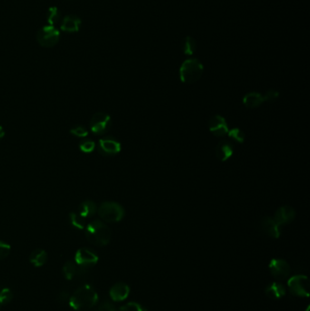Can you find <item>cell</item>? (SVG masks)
I'll use <instances>...</instances> for the list:
<instances>
[{
  "label": "cell",
  "instance_id": "obj_1",
  "mask_svg": "<svg viewBox=\"0 0 310 311\" xmlns=\"http://www.w3.org/2000/svg\"><path fill=\"white\" fill-rule=\"evenodd\" d=\"M98 301V295L90 285H83L74 292L69 297L68 304L73 309L87 311L93 308Z\"/></svg>",
  "mask_w": 310,
  "mask_h": 311
},
{
  "label": "cell",
  "instance_id": "obj_2",
  "mask_svg": "<svg viewBox=\"0 0 310 311\" xmlns=\"http://www.w3.org/2000/svg\"><path fill=\"white\" fill-rule=\"evenodd\" d=\"M85 235L87 240L97 247H105L111 239V230L102 220H93L85 228Z\"/></svg>",
  "mask_w": 310,
  "mask_h": 311
},
{
  "label": "cell",
  "instance_id": "obj_3",
  "mask_svg": "<svg viewBox=\"0 0 310 311\" xmlns=\"http://www.w3.org/2000/svg\"><path fill=\"white\" fill-rule=\"evenodd\" d=\"M203 71V65L199 59H188L184 61L180 67V79L182 82L187 84L197 82L202 77Z\"/></svg>",
  "mask_w": 310,
  "mask_h": 311
},
{
  "label": "cell",
  "instance_id": "obj_4",
  "mask_svg": "<svg viewBox=\"0 0 310 311\" xmlns=\"http://www.w3.org/2000/svg\"><path fill=\"white\" fill-rule=\"evenodd\" d=\"M97 213L104 222L108 223L121 221L126 214L125 209L121 205L113 201H106L101 203L97 208Z\"/></svg>",
  "mask_w": 310,
  "mask_h": 311
},
{
  "label": "cell",
  "instance_id": "obj_5",
  "mask_svg": "<svg viewBox=\"0 0 310 311\" xmlns=\"http://www.w3.org/2000/svg\"><path fill=\"white\" fill-rule=\"evenodd\" d=\"M60 39V32L55 27L46 26L38 31L37 41L41 47L52 48L58 44Z\"/></svg>",
  "mask_w": 310,
  "mask_h": 311
},
{
  "label": "cell",
  "instance_id": "obj_6",
  "mask_svg": "<svg viewBox=\"0 0 310 311\" xmlns=\"http://www.w3.org/2000/svg\"><path fill=\"white\" fill-rule=\"evenodd\" d=\"M91 131L96 135H104L111 127V117L104 112H97L93 115L89 122Z\"/></svg>",
  "mask_w": 310,
  "mask_h": 311
},
{
  "label": "cell",
  "instance_id": "obj_7",
  "mask_svg": "<svg viewBox=\"0 0 310 311\" xmlns=\"http://www.w3.org/2000/svg\"><path fill=\"white\" fill-rule=\"evenodd\" d=\"M288 288L291 294L300 297L309 296V281L308 278L303 275H296L290 277L288 280Z\"/></svg>",
  "mask_w": 310,
  "mask_h": 311
},
{
  "label": "cell",
  "instance_id": "obj_8",
  "mask_svg": "<svg viewBox=\"0 0 310 311\" xmlns=\"http://www.w3.org/2000/svg\"><path fill=\"white\" fill-rule=\"evenodd\" d=\"M97 261L98 256L90 248H79L75 255V262L79 267L88 268L95 266Z\"/></svg>",
  "mask_w": 310,
  "mask_h": 311
},
{
  "label": "cell",
  "instance_id": "obj_9",
  "mask_svg": "<svg viewBox=\"0 0 310 311\" xmlns=\"http://www.w3.org/2000/svg\"><path fill=\"white\" fill-rule=\"evenodd\" d=\"M97 149L101 155L111 157L118 154L121 151V144L111 136L103 137L98 141Z\"/></svg>",
  "mask_w": 310,
  "mask_h": 311
},
{
  "label": "cell",
  "instance_id": "obj_10",
  "mask_svg": "<svg viewBox=\"0 0 310 311\" xmlns=\"http://www.w3.org/2000/svg\"><path fill=\"white\" fill-rule=\"evenodd\" d=\"M269 270L272 276L277 280H284L290 274V266L285 259L275 258L269 263Z\"/></svg>",
  "mask_w": 310,
  "mask_h": 311
},
{
  "label": "cell",
  "instance_id": "obj_11",
  "mask_svg": "<svg viewBox=\"0 0 310 311\" xmlns=\"http://www.w3.org/2000/svg\"><path fill=\"white\" fill-rule=\"evenodd\" d=\"M209 127V130L214 136H218V137H223L226 135H228V130H229L226 119L220 115H216L210 118Z\"/></svg>",
  "mask_w": 310,
  "mask_h": 311
},
{
  "label": "cell",
  "instance_id": "obj_12",
  "mask_svg": "<svg viewBox=\"0 0 310 311\" xmlns=\"http://www.w3.org/2000/svg\"><path fill=\"white\" fill-rule=\"evenodd\" d=\"M295 218L296 210L290 206H283L276 210L273 219L279 227H281L291 223Z\"/></svg>",
  "mask_w": 310,
  "mask_h": 311
},
{
  "label": "cell",
  "instance_id": "obj_13",
  "mask_svg": "<svg viewBox=\"0 0 310 311\" xmlns=\"http://www.w3.org/2000/svg\"><path fill=\"white\" fill-rule=\"evenodd\" d=\"M260 226H261L263 232L270 238H278L281 235L280 227L276 223L274 219H272L270 217H267V216L264 217L261 219Z\"/></svg>",
  "mask_w": 310,
  "mask_h": 311
},
{
  "label": "cell",
  "instance_id": "obj_14",
  "mask_svg": "<svg viewBox=\"0 0 310 311\" xmlns=\"http://www.w3.org/2000/svg\"><path fill=\"white\" fill-rule=\"evenodd\" d=\"M82 21L76 15H68L62 19L60 23V30L67 33H75L80 30Z\"/></svg>",
  "mask_w": 310,
  "mask_h": 311
},
{
  "label": "cell",
  "instance_id": "obj_15",
  "mask_svg": "<svg viewBox=\"0 0 310 311\" xmlns=\"http://www.w3.org/2000/svg\"><path fill=\"white\" fill-rule=\"evenodd\" d=\"M129 292L130 288L128 287V285L123 282H118L110 288L109 296L111 297L112 300L120 302L126 299V297L129 295Z\"/></svg>",
  "mask_w": 310,
  "mask_h": 311
},
{
  "label": "cell",
  "instance_id": "obj_16",
  "mask_svg": "<svg viewBox=\"0 0 310 311\" xmlns=\"http://www.w3.org/2000/svg\"><path fill=\"white\" fill-rule=\"evenodd\" d=\"M234 153V146L229 141H220L216 147V156L218 160L222 162L228 161Z\"/></svg>",
  "mask_w": 310,
  "mask_h": 311
},
{
  "label": "cell",
  "instance_id": "obj_17",
  "mask_svg": "<svg viewBox=\"0 0 310 311\" xmlns=\"http://www.w3.org/2000/svg\"><path fill=\"white\" fill-rule=\"evenodd\" d=\"M265 102L263 95L260 93L250 92L247 93L243 97V104L247 108H256L261 106L262 103Z\"/></svg>",
  "mask_w": 310,
  "mask_h": 311
},
{
  "label": "cell",
  "instance_id": "obj_18",
  "mask_svg": "<svg viewBox=\"0 0 310 311\" xmlns=\"http://www.w3.org/2000/svg\"><path fill=\"white\" fill-rule=\"evenodd\" d=\"M286 287L278 282L272 283L266 288V295L272 299H280L286 295Z\"/></svg>",
  "mask_w": 310,
  "mask_h": 311
},
{
  "label": "cell",
  "instance_id": "obj_19",
  "mask_svg": "<svg viewBox=\"0 0 310 311\" xmlns=\"http://www.w3.org/2000/svg\"><path fill=\"white\" fill-rule=\"evenodd\" d=\"M97 212V206L92 200L83 201L78 207V213L82 216L84 219H89L94 217Z\"/></svg>",
  "mask_w": 310,
  "mask_h": 311
},
{
  "label": "cell",
  "instance_id": "obj_20",
  "mask_svg": "<svg viewBox=\"0 0 310 311\" xmlns=\"http://www.w3.org/2000/svg\"><path fill=\"white\" fill-rule=\"evenodd\" d=\"M29 261L34 267H42L48 261V253L41 248L35 249L30 254Z\"/></svg>",
  "mask_w": 310,
  "mask_h": 311
},
{
  "label": "cell",
  "instance_id": "obj_21",
  "mask_svg": "<svg viewBox=\"0 0 310 311\" xmlns=\"http://www.w3.org/2000/svg\"><path fill=\"white\" fill-rule=\"evenodd\" d=\"M62 19L63 18H62L60 10H58V8H56V7L50 8L48 10L47 15H46V20H47L48 24L49 26H52V27H55L56 25H60Z\"/></svg>",
  "mask_w": 310,
  "mask_h": 311
},
{
  "label": "cell",
  "instance_id": "obj_22",
  "mask_svg": "<svg viewBox=\"0 0 310 311\" xmlns=\"http://www.w3.org/2000/svg\"><path fill=\"white\" fill-rule=\"evenodd\" d=\"M78 271V266L75 261H67L63 266V276L68 280H72L75 277H77Z\"/></svg>",
  "mask_w": 310,
  "mask_h": 311
},
{
  "label": "cell",
  "instance_id": "obj_23",
  "mask_svg": "<svg viewBox=\"0 0 310 311\" xmlns=\"http://www.w3.org/2000/svg\"><path fill=\"white\" fill-rule=\"evenodd\" d=\"M70 223L75 229H85L87 224H86V219H84L81 215L76 212H71L69 215Z\"/></svg>",
  "mask_w": 310,
  "mask_h": 311
},
{
  "label": "cell",
  "instance_id": "obj_24",
  "mask_svg": "<svg viewBox=\"0 0 310 311\" xmlns=\"http://www.w3.org/2000/svg\"><path fill=\"white\" fill-rule=\"evenodd\" d=\"M197 50V42L192 37L185 38L183 41V51L188 56H191Z\"/></svg>",
  "mask_w": 310,
  "mask_h": 311
},
{
  "label": "cell",
  "instance_id": "obj_25",
  "mask_svg": "<svg viewBox=\"0 0 310 311\" xmlns=\"http://www.w3.org/2000/svg\"><path fill=\"white\" fill-rule=\"evenodd\" d=\"M228 136L233 139V140L238 142V143H243L245 141V133L240 128H232L228 130Z\"/></svg>",
  "mask_w": 310,
  "mask_h": 311
},
{
  "label": "cell",
  "instance_id": "obj_26",
  "mask_svg": "<svg viewBox=\"0 0 310 311\" xmlns=\"http://www.w3.org/2000/svg\"><path fill=\"white\" fill-rule=\"evenodd\" d=\"M13 299V293L9 287H4L0 290V305L9 304Z\"/></svg>",
  "mask_w": 310,
  "mask_h": 311
},
{
  "label": "cell",
  "instance_id": "obj_27",
  "mask_svg": "<svg viewBox=\"0 0 310 311\" xmlns=\"http://www.w3.org/2000/svg\"><path fill=\"white\" fill-rule=\"evenodd\" d=\"M79 148L84 153H91L96 148V143L91 139H85L79 144Z\"/></svg>",
  "mask_w": 310,
  "mask_h": 311
},
{
  "label": "cell",
  "instance_id": "obj_28",
  "mask_svg": "<svg viewBox=\"0 0 310 311\" xmlns=\"http://www.w3.org/2000/svg\"><path fill=\"white\" fill-rule=\"evenodd\" d=\"M70 133H71V135H73V136L83 138V137L87 136V135H88V130H87L85 126H77L71 128Z\"/></svg>",
  "mask_w": 310,
  "mask_h": 311
},
{
  "label": "cell",
  "instance_id": "obj_29",
  "mask_svg": "<svg viewBox=\"0 0 310 311\" xmlns=\"http://www.w3.org/2000/svg\"><path fill=\"white\" fill-rule=\"evenodd\" d=\"M11 251V247L10 244L6 243L4 241H0V260L5 259L10 256Z\"/></svg>",
  "mask_w": 310,
  "mask_h": 311
},
{
  "label": "cell",
  "instance_id": "obj_30",
  "mask_svg": "<svg viewBox=\"0 0 310 311\" xmlns=\"http://www.w3.org/2000/svg\"><path fill=\"white\" fill-rule=\"evenodd\" d=\"M118 311H144L143 307L136 302L127 303L125 306H121Z\"/></svg>",
  "mask_w": 310,
  "mask_h": 311
},
{
  "label": "cell",
  "instance_id": "obj_31",
  "mask_svg": "<svg viewBox=\"0 0 310 311\" xmlns=\"http://www.w3.org/2000/svg\"><path fill=\"white\" fill-rule=\"evenodd\" d=\"M279 97V93L277 92L276 90H273V89L268 90L265 95H263L265 102H266V101H268V102L275 101L276 99H277V97Z\"/></svg>",
  "mask_w": 310,
  "mask_h": 311
},
{
  "label": "cell",
  "instance_id": "obj_32",
  "mask_svg": "<svg viewBox=\"0 0 310 311\" xmlns=\"http://www.w3.org/2000/svg\"><path fill=\"white\" fill-rule=\"evenodd\" d=\"M96 311H116L115 306L112 305L111 303L109 302H104L102 303L101 305L97 306V310Z\"/></svg>",
  "mask_w": 310,
  "mask_h": 311
},
{
  "label": "cell",
  "instance_id": "obj_33",
  "mask_svg": "<svg viewBox=\"0 0 310 311\" xmlns=\"http://www.w3.org/2000/svg\"><path fill=\"white\" fill-rule=\"evenodd\" d=\"M69 297L70 296L68 295L67 292H62L60 295H59V300H61V301H67V300H69Z\"/></svg>",
  "mask_w": 310,
  "mask_h": 311
},
{
  "label": "cell",
  "instance_id": "obj_34",
  "mask_svg": "<svg viewBox=\"0 0 310 311\" xmlns=\"http://www.w3.org/2000/svg\"><path fill=\"white\" fill-rule=\"evenodd\" d=\"M5 129L3 128V126L0 125V139H2L4 136H5Z\"/></svg>",
  "mask_w": 310,
  "mask_h": 311
},
{
  "label": "cell",
  "instance_id": "obj_35",
  "mask_svg": "<svg viewBox=\"0 0 310 311\" xmlns=\"http://www.w3.org/2000/svg\"><path fill=\"white\" fill-rule=\"evenodd\" d=\"M0 306H1V305H0Z\"/></svg>",
  "mask_w": 310,
  "mask_h": 311
}]
</instances>
